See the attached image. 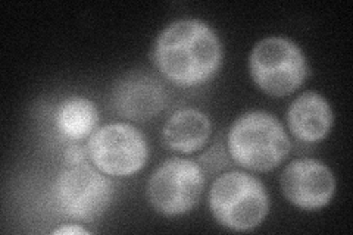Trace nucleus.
<instances>
[{
    "label": "nucleus",
    "mask_w": 353,
    "mask_h": 235,
    "mask_svg": "<svg viewBox=\"0 0 353 235\" xmlns=\"http://www.w3.org/2000/svg\"><path fill=\"white\" fill-rule=\"evenodd\" d=\"M153 62L168 81L192 88L208 83L218 72L223 46L203 21L180 19L158 36Z\"/></svg>",
    "instance_id": "nucleus-1"
},
{
    "label": "nucleus",
    "mask_w": 353,
    "mask_h": 235,
    "mask_svg": "<svg viewBox=\"0 0 353 235\" xmlns=\"http://www.w3.org/2000/svg\"><path fill=\"white\" fill-rule=\"evenodd\" d=\"M227 145L237 165L258 172L277 167L290 152V140L281 122L262 110L237 118L228 131Z\"/></svg>",
    "instance_id": "nucleus-2"
},
{
    "label": "nucleus",
    "mask_w": 353,
    "mask_h": 235,
    "mask_svg": "<svg viewBox=\"0 0 353 235\" xmlns=\"http://www.w3.org/2000/svg\"><path fill=\"white\" fill-rule=\"evenodd\" d=\"M208 200L215 219L231 231L259 227L270 210V198L262 183L239 171L218 176L209 190Z\"/></svg>",
    "instance_id": "nucleus-3"
},
{
    "label": "nucleus",
    "mask_w": 353,
    "mask_h": 235,
    "mask_svg": "<svg viewBox=\"0 0 353 235\" xmlns=\"http://www.w3.org/2000/svg\"><path fill=\"white\" fill-rule=\"evenodd\" d=\"M253 81L263 93L284 97L294 93L307 76V61L297 44L285 37H267L249 58Z\"/></svg>",
    "instance_id": "nucleus-4"
},
{
    "label": "nucleus",
    "mask_w": 353,
    "mask_h": 235,
    "mask_svg": "<svg viewBox=\"0 0 353 235\" xmlns=\"http://www.w3.org/2000/svg\"><path fill=\"white\" fill-rule=\"evenodd\" d=\"M114 196L109 178L88 163L70 165L53 184V200L66 218L93 222L108 210Z\"/></svg>",
    "instance_id": "nucleus-5"
},
{
    "label": "nucleus",
    "mask_w": 353,
    "mask_h": 235,
    "mask_svg": "<svg viewBox=\"0 0 353 235\" xmlns=\"http://www.w3.org/2000/svg\"><path fill=\"white\" fill-rule=\"evenodd\" d=\"M205 175L196 162L181 158L165 161L148 181V198L158 214L174 218L190 212L201 198Z\"/></svg>",
    "instance_id": "nucleus-6"
},
{
    "label": "nucleus",
    "mask_w": 353,
    "mask_h": 235,
    "mask_svg": "<svg viewBox=\"0 0 353 235\" xmlns=\"http://www.w3.org/2000/svg\"><path fill=\"white\" fill-rule=\"evenodd\" d=\"M88 159L109 176H130L145 167L149 158L146 137L130 124H109L96 130L87 143Z\"/></svg>",
    "instance_id": "nucleus-7"
},
{
    "label": "nucleus",
    "mask_w": 353,
    "mask_h": 235,
    "mask_svg": "<svg viewBox=\"0 0 353 235\" xmlns=\"http://www.w3.org/2000/svg\"><path fill=\"white\" fill-rule=\"evenodd\" d=\"M280 183L284 197L303 210H316L327 206L336 192V180L330 167L309 158L287 165Z\"/></svg>",
    "instance_id": "nucleus-8"
},
{
    "label": "nucleus",
    "mask_w": 353,
    "mask_h": 235,
    "mask_svg": "<svg viewBox=\"0 0 353 235\" xmlns=\"http://www.w3.org/2000/svg\"><path fill=\"white\" fill-rule=\"evenodd\" d=\"M167 105V92L148 74H130L119 80L112 92L115 114L130 121H148L161 114Z\"/></svg>",
    "instance_id": "nucleus-9"
},
{
    "label": "nucleus",
    "mask_w": 353,
    "mask_h": 235,
    "mask_svg": "<svg viewBox=\"0 0 353 235\" xmlns=\"http://www.w3.org/2000/svg\"><path fill=\"white\" fill-rule=\"evenodd\" d=\"M333 109L318 93L301 94L287 110V124L293 136L305 143L324 140L333 128Z\"/></svg>",
    "instance_id": "nucleus-10"
},
{
    "label": "nucleus",
    "mask_w": 353,
    "mask_h": 235,
    "mask_svg": "<svg viewBox=\"0 0 353 235\" xmlns=\"http://www.w3.org/2000/svg\"><path fill=\"white\" fill-rule=\"evenodd\" d=\"M212 132L211 119L194 108H184L174 112L165 122L162 137L174 152L196 153L208 143Z\"/></svg>",
    "instance_id": "nucleus-11"
},
{
    "label": "nucleus",
    "mask_w": 353,
    "mask_h": 235,
    "mask_svg": "<svg viewBox=\"0 0 353 235\" xmlns=\"http://www.w3.org/2000/svg\"><path fill=\"white\" fill-rule=\"evenodd\" d=\"M99 122L96 105L85 97L74 96L63 100L54 115V125L65 139L79 141L94 132Z\"/></svg>",
    "instance_id": "nucleus-12"
},
{
    "label": "nucleus",
    "mask_w": 353,
    "mask_h": 235,
    "mask_svg": "<svg viewBox=\"0 0 353 235\" xmlns=\"http://www.w3.org/2000/svg\"><path fill=\"white\" fill-rule=\"evenodd\" d=\"M87 159H88L87 149L81 147L80 144H72L65 150V162L71 166L87 163Z\"/></svg>",
    "instance_id": "nucleus-13"
},
{
    "label": "nucleus",
    "mask_w": 353,
    "mask_h": 235,
    "mask_svg": "<svg viewBox=\"0 0 353 235\" xmlns=\"http://www.w3.org/2000/svg\"><path fill=\"white\" fill-rule=\"evenodd\" d=\"M53 234H63V235H70V234H77V235H83V234H90V231H87L85 228L80 225H63L58 229H54Z\"/></svg>",
    "instance_id": "nucleus-14"
}]
</instances>
